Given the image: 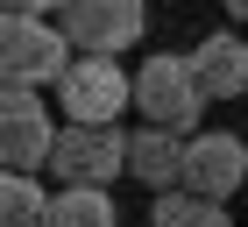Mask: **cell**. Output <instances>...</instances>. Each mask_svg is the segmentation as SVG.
Returning a JSON list of instances; mask_svg holds the SVG:
<instances>
[{
  "label": "cell",
  "mask_w": 248,
  "mask_h": 227,
  "mask_svg": "<svg viewBox=\"0 0 248 227\" xmlns=\"http://www.w3.org/2000/svg\"><path fill=\"white\" fill-rule=\"evenodd\" d=\"M64 64H71V36L50 29V15L0 21V85H57Z\"/></svg>",
  "instance_id": "cell-1"
},
{
  "label": "cell",
  "mask_w": 248,
  "mask_h": 227,
  "mask_svg": "<svg viewBox=\"0 0 248 227\" xmlns=\"http://www.w3.org/2000/svg\"><path fill=\"white\" fill-rule=\"evenodd\" d=\"M50 170L64 185H114V178H128V135L114 121H71L50 142Z\"/></svg>",
  "instance_id": "cell-2"
},
{
  "label": "cell",
  "mask_w": 248,
  "mask_h": 227,
  "mask_svg": "<svg viewBox=\"0 0 248 227\" xmlns=\"http://www.w3.org/2000/svg\"><path fill=\"white\" fill-rule=\"evenodd\" d=\"M135 114H149L156 128H177L191 135L199 128V114H206V93H199V78H191V57H149L142 71H135Z\"/></svg>",
  "instance_id": "cell-3"
},
{
  "label": "cell",
  "mask_w": 248,
  "mask_h": 227,
  "mask_svg": "<svg viewBox=\"0 0 248 227\" xmlns=\"http://www.w3.org/2000/svg\"><path fill=\"white\" fill-rule=\"evenodd\" d=\"M57 107L71 114V121H114V114L135 107V78L121 71L114 57L78 50L71 64H64V78H57Z\"/></svg>",
  "instance_id": "cell-4"
},
{
  "label": "cell",
  "mask_w": 248,
  "mask_h": 227,
  "mask_svg": "<svg viewBox=\"0 0 248 227\" xmlns=\"http://www.w3.org/2000/svg\"><path fill=\"white\" fill-rule=\"evenodd\" d=\"M57 29L71 36V50L121 57L128 43H142V29H149V0H64Z\"/></svg>",
  "instance_id": "cell-5"
},
{
  "label": "cell",
  "mask_w": 248,
  "mask_h": 227,
  "mask_svg": "<svg viewBox=\"0 0 248 227\" xmlns=\"http://www.w3.org/2000/svg\"><path fill=\"white\" fill-rule=\"evenodd\" d=\"M50 107L36 99V85H0V163L7 170H36L50 163Z\"/></svg>",
  "instance_id": "cell-6"
},
{
  "label": "cell",
  "mask_w": 248,
  "mask_h": 227,
  "mask_svg": "<svg viewBox=\"0 0 248 227\" xmlns=\"http://www.w3.org/2000/svg\"><path fill=\"white\" fill-rule=\"evenodd\" d=\"M248 185V142L241 135H185V192L199 199H234Z\"/></svg>",
  "instance_id": "cell-7"
},
{
  "label": "cell",
  "mask_w": 248,
  "mask_h": 227,
  "mask_svg": "<svg viewBox=\"0 0 248 227\" xmlns=\"http://www.w3.org/2000/svg\"><path fill=\"white\" fill-rule=\"evenodd\" d=\"M128 178H142L149 192H170V185H185V135L177 128H135L128 135Z\"/></svg>",
  "instance_id": "cell-8"
},
{
  "label": "cell",
  "mask_w": 248,
  "mask_h": 227,
  "mask_svg": "<svg viewBox=\"0 0 248 227\" xmlns=\"http://www.w3.org/2000/svg\"><path fill=\"white\" fill-rule=\"evenodd\" d=\"M191 78H199V93H206V99L248 93V43L227 36V29H213V36L191 50Z\"/></svg>",
  "instance_id": "cell-9"
},
{
  "label": "cell",
  "mask_w": 248,
  "mask_h": 227,
  "mask_svg": "<svg viewBox=\"0 0 248 227\" xmlns=\"http://www.w3.org/2000/svg\"><path fill=\"white\" fill-rule=\"evenodd\" d=\"M149 227H234V220H227V199H199V192L170 185V192H156Z\"/></svg>",
  "instance_id": "cell-10"
},
{
  "label": "cell",
  "mask_w": 248,
  "mask_h": 227,
  "mask_svg": "<svg viewBox=\"0 0 248 227\" xmlns=\"http://www.w3.org/2000/svg\"><path fill=\"white\" fill-rule=\"evenodd\" d=\"M50 227H121V213L107 199V185H64L50 199Z\"/></svg>",
  "instance_id": "cell-11"
},
{
  "label": "cell",
  "mask_w": 248,
  "mask_h": 227,
  "mask_svg": "<svg viewBox=\"0 0 248 227\" xmlns=\"http://www.w3.org/2000/svg\"><path fill=\"white\" fill-rule=\"evenodd\" d=\"M0 227H50V199L29 170H7L0 163Z\"/></svg>",
  "instance_id": "cell-12"
},
{
  "label": "cell",
  "mask_w": 248,
  "mask_h": 227,
  "mask_svg": "<svg viewBox=\"0 0 248 227\" xmlns=\"http://www.w3.org/2000/svg\"><path fill=\"white\" fill-rule=\"evenodd\" d=\"M64 0H0V15H57Z\"/></svg>",
  "instance_id": "cell-13"
},
{
  "label": "cell",
  "mask_w": 248,
  "mask_h": 227,
  "mask_svg": "<svg viewBox=\"0 0 248 227\" xmlns=\"http://www.w3.org/2000/svg\"><path fill=\"white\" fill-rule=\"evenodd\" d=\"M227 15H234V21H248V0H227Z\"/></svg>",
  "instance_id": "cell-14"
},
{
  "label": "cell",
  "mask_w": 248,
  "mask_h": 227,
  "mask_svg": "<svg viewBox=\"0 0 248 227\" xmlns=\"http://www.w3.org/2000/svg\"><path fill=\"white\" fill-rule=\"evenodd\" d=\"M0 21H7V15H0Z\"/></svg>",
  "instance_id": "cell-15"
}]
</instances>
